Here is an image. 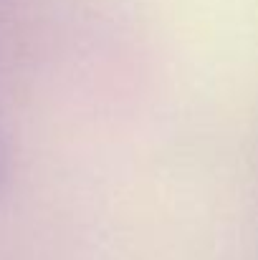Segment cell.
I'll return each mask as SVG.
<instances>
[{
    "label": "cell",
    "instance_id": "6da1fadb",
    "mask_svg": "<svg viewBox=\"0 0 258 260\" xmlns=\"http://www.w3.org/2000/svg\"><path fill=\"white\" fill-rule=\"evenodd\" d=\"M8 177H10V144H8V134L0 121V192H3Z\"/></svg>",
    "mask_w": 258,
    "mask_h": 260
}]
</instances>
